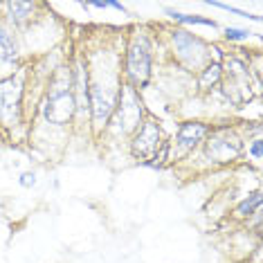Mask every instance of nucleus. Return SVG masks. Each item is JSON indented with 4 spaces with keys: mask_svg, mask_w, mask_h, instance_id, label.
<instances>
[{
    "mask_svg": "<svg viewBox=\"0 0 263 263\" xmlns=\"http://www.w3.org/2000/svg\"><path fill=\"white\" fill-rule=\"evenodd\" d=\"M77 115L74 95H72V68L61 65L50 79V88L43 99V117L47 124L68 126Z\"/></svg>",
    "mask_w": 263,
    "mask_h": 263,
    "instance_id": "nucleus-1",
    "label": "nucleus"
},
{
    "mask_svg": "<svg viewBox=\"0 0 263 263\" xmlns=\"http://www.w3.org/2000/svg\"><path fill=\"white\" fill-rule=\"evenodd\" d=\"M122 81L117 77V70L97 68L90 74V117L92 128L101 133L110 122V115L117 106Z\"/></svg>",
    "mask_w": 263,
    "mask_h": 263,
    "instance_id": "nucleus-2",
    "label": "nucleus"
},
{
    "mask_svg": "<svg viewBox=\"0 0 263 263\" xmlns=\"http://www.w3.org/2000/svg\"><path fill=\"white\" fill-rule=\"evenodd\" d=\"M153 68V43L144 32H135L128 41L126 47V65H124V74H126L128 86L144 88L151 79Z\"/></svg>",
    "mask_w": 263,
    "mask_h": 263,
    "instance_id": "nucleus-3",
    "label": "nucleus"
},
{
    "mask_svg": "<svg viewBox=\"0 0 263 263\" xmlns=\"http://www.w3.org/2000/svg\"><path fill=\"white\" fill-rule=\"evenodd\" d=\"M112 130L117 135H130L140 128L142 119H144V106H142V99L137 90L128 83H122V90H119V99L117 106L112 110Z\"/></svg>",
    "mask_w": 263,
    "mask_h": 263,
    "instance_id": "nucleus-4",
    "label": "nucleus"
},
{
    "mask_svg": "<svg viewBox=\"0 0 263 263\" xmlns=\"http://www.w3.org/2000/svg\"><path fill=\"white\" fill-rule=\"evenodd\" d=\"M223 70V95L227 101L234 106H241L245 101L252 99V86H250V68L245 65L241 59L236 57H225L220 63Z\"/></svg>",
    "mask_w": 263,
    "mask_h": 263,
    "instance_id": "nucleus-5",
    "label": "nucleus"
},
{
    "mask_svg": "<svg viewBox=\"0 0 263 263\" xmlns=\"http://www.w3.org/2000/svg\"><path fill=\"white\" fill-rule=\"evenodd\" d=\"M171 47H173V54L178 57V61L187 65L189 70H198L200 72L207 63H212V54H209V47L205 41L184 32V29L171 32Z\"/></svg>",
    "mask_w": 263,
    "mask_h": 263,
    "instance_id": "nucleus-6",
    "label": "nucleus"
},
{
    "mask_svg": "<svg viewBox=\"0 0 263 263\" xmlns=\"http://www.w3.org/2000/svg\"><path fill=\"white\" fill-rule=\"evenodd\" d=\"M205 153L212 162L230 164L243 153V142L234 128H216L209 130L205 137Z\"/></svg>",
    "mask_w": 263,
    "mask_h": 263,
    "instance_id": "nucleus-7",
    "label": "nucleus"
},
{
    "mask_svg": "<svg viewBox=\"0 0 263 263\" xmlns=\"http://www.w3.org/2000/svg\"><path fill=\"white\" fill-rule=\"evenodd\" d=\"M160 146H162V130H160V124L155 122L153 117H144L140 124V128L133 133L130 153H133L135 160L148 162V160L158 158Z\"/></svg>",
    "mask_w": 263,
    "mask_h": 263,
    "instance_id": "nucleus-8",
    "label": "nucleus"
},
{
    "mask_svg": "<svg viewBox=\"0 0 263 263\" xmlns=\"http://www.w3.org/2000/svg\"><path fill=\"white\" fill-rule=\"evenodd\" d=\"M23 117V81L7 77L0 81V122L5 126H18Z\"/></svg>",
    "mask_w": 263,
    "mask_h": 263,
    "instance_id": "nucleus-9",
    "label": "nucleus"
},
{
    "mask_svg": "<svg viewBox=\"0 0 263 263\" xmlns=\"http://www.w3.org/2000/svg\"><path fill=\"white\" fill-rule=\"evenodd\" d=\"M72 95L77 106V119L86 122L90 117V70L83 59H77L72 68Z\"/></svg>",
    "mask_w": 263,
    "mask_h": 263,
    "instance_id": "nucleus-10",
    "label": "nucleus"
},
{
    "mask_svg": "<svg viewBox=\"0 0 263 263\" xmlns=\"http://www.w3.org/2000/svg\"><path fill=\"white\" fill-rule=\"evenodd\" d=\"M207 133H209V128L202 122H184L180 124V128L176 133V144L184 148V151H191L196 144H200L205 140Z\"/></svg>",
    "mask_w": 263,
    "mask_h": 263,
    "instance_id": "nucleus-11",
    "label": "nucleus"
},
{
    "mask_svg": "<svg viewBox=\"0 0 263 263\" xmlns=\"http://www.w3.org/2000/svg\"><path fill=\"white\" fill-rule=\"evenodd\" d=\"M16 59H18V41L7 25L0 23V61L14 63Z\"/></svg>",
    "mask_w": 263,
    "mask_h": 263,
    "instance_id": "nucleus-12",
    "label": "nucleus"
},
{
    "mask_svg": "<svg viewBox=\"0 0 263 263\" xmlns=\"http://www.w3.org/2000/svg\"><path fill=\"white\" fill-rule=\"evenodd\" d=\"M5 7H7L9 21L14 23V25H23V23H27L29 18H32L36 5L34 3H7Z\"/></svg>",
    "mask_w": 263,
    "mask_h": 263,
    "instance_id": "nucleus-13",
    "label": "nucleus"
},
{
    "mask_svg": "<svg viewBox=\"0 0 263 263\" xmlns=\"http://www.w3.org/2000/svg\"><path fill=\"white\" fill-rule=\"evenodd\" d=\"M220 77H223V70H220V63L218 61H212L207 63L205 68L200 70V77H198V86L202 90H209L214 88L216 83H220Z\"/></svg>",
    "mask_w": 263,
    "mask_h": 263,
    "instance_id": "nucleus-14",
    "label": "nucleus"
},
{
    "mask_svg": "<svg viewBox=\"0 0 263 263\" xmlns=\"http://www.w3.org/2000/svg\"><path fill=\"white\" fill-rule=\"evenodd\" d=\"M256 209H261V191H254V194H250L245 200H241V205L234 209V216L250 218V216H254Z\"/></svg>",
    "mask_w": 263,
    "mask_h": 263,
    "instance_id": "nucleus-15",
    "label": "nucleus"
},
{
    "mask_svg": "<svg viewBox=\"0 0 263 263\" xmlns=\"http://www.w3.org/2000/svg\"><path fill=\"white\" fill-rule=\"evenodd\" d=\"M166 14L171 16L173 21H178V23H184V25H205V27H212V29H216V21H212V18H202V16H191V14H180V11H173V9H166Z\"/></svg>",
    "mask_w": 263,
    "mask_h": 263,
    "instance_id": "nucleus-16",
    "label": "nucleus"
},
{
    "mask_svg": "<svg viewBox=\"0 0 263 263\" xmlns=\"http://www.w3.org/2000/svg\"><path fill=\"white\" fill-rule=\"evenodd\" d=\"M225 39L227 41H248L250 32L248 29H241V27H227L225 29Z\"/></svg>",
    "mask_w": 263,
    "mask_h": 263,
    "instance_id": "nucleus-17",
    "label": "nucleus"
},
{
    "mask_svg": "<svg viewBox=\"0 0 263 263\" xmlns=\"http://www.w3.org/2000/svg\"><path fill=\"white\" fill-rule=\"evenodd\" d=\"M21 187H25V189H29V187H34V184H36V173L34 171H25L21 176Z\"/></svg>",
    "mask_w": 263,
    "mask_h": 263,
    "instance_id": "nucleus-18",
    "label": "nucleus"
},
{
    "mask_svg": "<svg viewBox=\"0 0 263 263\" xmlns=\"http://www.w3.org/2000/svg\"><path fill=\"white\" fill-rule=\"evenodd\" d=\"M248 151H250V155H252L256 162H259V160H261V140H259V137H256V140H252V144H250Z\"/></svg>",
    "mask_w": 263,
    "mask_h": 263,
    "instance_id": "nucleus-19",
    "label": "nucleus"
}]
</instances>
